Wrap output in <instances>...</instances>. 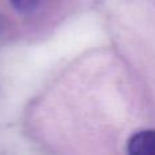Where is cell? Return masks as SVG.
Instances as JSON below:
<instances>
[{"label": "cell", "mask_w": 155, "mask_h": 155, "mask_svg": "<svg viewBox=\"0 0 155 155\" xmlns=\"http://www.w3.org/2000/svg\"><path fill=\"white\" fill-rule=\"evenodd\" d=\"M128 153L132 155H155V131H140L128 142Z\"/></svg>", "instance_id": "obj_1"}, {"label": "cell", "mask_w": 155, "mask_h": 155, "mask_svg": "<svg viewBox=\"0 0 155 155\" xmlns=\"http://www.w3.org/2000/svg\"><path fill=\"white\" fill-rule=\"evenodd\" d=\"M41 2H42V0H10L11 5H12L18 12H23V14L35 10Z\"/></svg>", "instance_id": "obj_2"}]
</instances>
